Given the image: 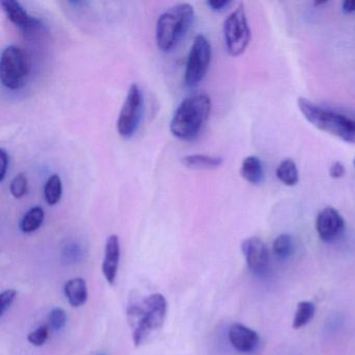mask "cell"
Instances as JSON below:
<instances>
[{
    "mask_svg": "<svg viewBox=\"0 0 355 355\" xmlns=\"http://www.w3.org/2000/svg\"><path fill=\"white\" fill-rule=\"evenodd\" d=\"M276 176L286 186L293 187L298 184L299 172L296 164L292 159H284L278 165Z\"/></svg>",
    "mask_w": 355,
    "mask_h": 355,
    "instance_id": "18",
    "label": "cell"
},
{
    "mask_svg": "<svg viewBox=\"0 0 355 355\" xmlns=\"http://www.w3.org/2000/svg\"><path fill=\"white\" fill-rule=\"evenodd\" d=\"M194 8L190 3H180L164 12L157 22L155 41L163 53H170L186 36L194 19Z\"/></svg>",
    "mask_w": 355,
    "mask_h": 355,
    "instance_id": "4",
    "label": "cell"
},
{
    "mask_svg": "<svg viewBox=\"0 0 355 355\" xmlns=\"http://www.w3.org/2000/svg\"><path fill=\"white\" fill-rule=\"evenodd\" d=\"M315 230L322 241L334 242L344 232L345 221L336 209L327 207L318 214Z\"/></svg>",
    "mask_w": 355,
    "mask_h": 355,
    "instance_id": "10",
    "label": "cell"
},
{
    "mask_svg": "<svg viewBox=\"0 0 355 355\" xmlns=\"http://www.w3.org/2000/svg\"><path fill=\"white\" fill-rule=\"evenodd\" d=\"M16 296H17V292L12 288L3 291L0 294V317L3 318L7 311H9L10 307L15 301Z\"/></svg>",
    "mask_w": 355,
    "mask_h": 355,
    "instance_id": "26",
    "label": "cell"
},
{
    "mask_svg": "<svg viewBox=\"0 0 355 355\" xmlns=\"http://www.w3.org/2000/svg\"><path fill=\"white\" fill-rule=\"evenodd\" d=\"M66 322H67V315L61 307H55L49 313V324L55 331L61 330L65 326Z\"/></svg>",
    "mask_w": 355,
    "mask_h": 355,
    "instance_id": "24",
    "label": "cell"
},
{
    "mask_svg": "<svg viewBox=\"0 0 355 355\" xmlns=\"http://www.w3.org/2000/svg\"><path fill=\"white\" fill-rule=\"evenodd\" d=\"M228 340L239 352H252L259 346V336L254 330L243 324H232L228 329Z\"/></svg>",
    "mask_w": 355,
    "mask_h": 355,
    "instance_id": "11",
    "label": "cell"
},
{
    "mask_svg": "<svg viewBox=\"0 0 355 355\" xmlns=\"http://www.w3.org/2000/svg\"><path fill=\"white\" fill-rule=\"evenodd\" d=\"M211 60V46L203 35L195 37L191 46L184 71V84L189 88L196 87L207 76Z\"/></svg>",
    "mask_w": 355,
    "mask_h": 355,
    "instance_id": "7",
    "label": "cell"
},
{
    "mask_svg": "<svg viewBox=\"0 0 355 355\" xmlns=\"http://www.w3.org/2000/svg\"><path fill=\"white\" fill-rule=\"evenodd\" d=\"M167 315V301L162 294H153L142 299H132L128 305V319L132 330V340L137 347L145 342L149 334L159 329Z\"/></svg>",
    "mask_w": 355,
    "mask_h": 355,
    "instance_id": "2",
    "label": "cell"
},
{
    "mask_svg": "<svg viewBox=\"0 0 355 355\" xmlns=\"http://www.w3.org/2000/svg\"><path fill=\"white\" fill-rule=\"evenodd\" d=\"M345 172H346V170H345L344 165H343L340 162H334V163L330 166L329 174L334 180L342 178L343 176L345 175Z\"/></svg>",
    "mask_w": 355,
    "mask_h": 355,
    "instance_id": "28",
    "label": "cell"
},
{
    "mask_svg": "<svg viewBox=\"0 0 355 355\" xmlns=\"http://www.w3.org/2000/svg\"><path fill=\"white\" fill-rule=\"evenodd\" d=\"M353 165H354V167H355V159H354V161H353Z\"/></svg>",
    "mask_w": 355,
    "mask_h": 355,
    "instance_id": "31",
    "label": "cell"
},
{
    "mask_svg": "<svg viewBox=\"0 0 355 355\" xmlns=\"http://www.w3.org/2000/svg\"><path fill=\"white\" fill-rule=\"evenodd\" d=\"M343 12L346 14L355 13V0H346L342 3Z\"/></svg>",
    "mask_w": 355,
    "mask_h": 355,
    "instance_id": "30",
    "label": "cell"
},
{
    "mask_svg": "<svg viewBox=\"0 0 355 355\" xmlns=\"http://www.w3.org/2000/svg\"><path fill=\"white\" fill-rule=\"evenodd\" d=\"M315 311V307L313 303L309 302V301L299 302L297 305L294 320H293V327L295 329H299V328L307 325L313 319Z\"/></svg>",
    "mask_w": 355,
    "mask_h": 355,
    "instance_id": "20",
    "label": "cell"
},
{
    "mask_svg": "<svg viewBox=\"0 0 355 355\" xmlns=\"http://www.w3.org/2000/svg\"><path fill=\"white\" fill-rule=\"evenodd\" d=\"M182 163L190 169H217L223 164V157L207 155H189L182 157Z\"/></svg>",
    "mask_w": 355,
    "mask_h": 355,
    "instance_id": "16",
    "label": "cell"
},
{
    "mask_svg": "<svg viewBox=\"0 0 355 355\" xmlns=\"http://www.w3.org/2000/svg\"><path fill=\"white\" fill-rule=\"evenodd\" d=\"M207 5L213 11L220 12L223 11L228 6L232 5V1H230V0H209V1H207Z\"/></svg>",
    "mask_w": 355,
    "mask_h": 355,
    "instance_id": "29",
    "label": "cell"
},
{
    "mask_svg": "<svg viewBox=\"0 0 355 355\" xmlns=\"http://www.w3.org/2000/svg\"><path fill=\"white\" fill-rule=\"evenodd\" d=\"M32 70V60L26 49L16 45L6 47L0 57V80L9 90H19Z\"/></svg>",
    "mask_w": 355,
    "mask_h": 355,
    "instance_id": "5",
    "label": "cell"
},
{
    "mask_svg": "<svg viewBox=\"0 0 355 355\" xmlns=\"http://www.w3.org/2000/svg\"><path fill=\"white\" fill-rule=\"evenodd\" d=\"M64 294L72 307H80L88 300L86 280L80 277L68 280L64 286Z\"/></svg>",
    "mask_w": 355,
    "mask_h": 355,
    "instance_id": "14",
    "label": "cell"
},
{
    "mask_svg": "<svg viewBox=\"0 0 355 355\" xmlns=\"http://www.w3.org/2000/svg\"><path fill=\"white\" fill-rule=\"evenodd\" d=\"M45 213L44 209L41 207H34L28 209L24 214L22 219L20 220L19 227L24 234H31V232H36L44 221Z\"/></svg>",
    "mask_w": 355,
    "mask_h": 355,
    "instance_id": "17",
    "label": "cell"
},
{
    "mask_svg": "<svg viewBox=\"0 0 355 355\" xmlns=\"http://www.w3.org/2000/svg\"><path fill=\"white\" fill-rule=\"evenodd\" d=\"M297 105L311 125L344 142L355 144V112L319 105L303 97L298 98Z\"/></svg>",
    "mask_w": 355,
    "mask_h": 355,
    "instance_id": "1",
    "label": "cell"
},
{
    "mask_svg": "<svg viewBox=\"0 0 355 355\" xmlns=\"http://www.w3.org/2000/svg\"><path fill=\"white\" fill-rule=\"evenodd\" d=\"M49 327L47 325L40 326L38 329L35 331L31 332L28 334V340L31 344L34 346H42L46 343L47 338H49Z\"/></svg>",
    "mask_w": 355,
    "mask_h": 355,
    "instance_id": "25",
    "label": "cell"
},
{
    "mask_svg": "<svg viewBox=\"0 0 355 355\" xmlns=\"http://www.w3.org/2000/svg\"><path fill=\"white\" fill-rule=\"evenodd\" d=\"M82 257V247L76 243H70V244L66 245L63 251H62V259H63L64 263H68V265L78 263Z\"/></svg>",
    "mask_w": 355,
    "mask_h": 355,
    "instance_id": "23",
    "label": "cell"
},
{
    "mask_svg": "<svg viewBox=\"0 0 355 355\" xmlns=\"http://www.w3.org/2000/svg\"><path fill=\"white\" fill-rule=\"evenodd\" d=\"M99 355H105V354H99Z\"/></svg>",
    "mask_w": 355,
    "mask_h": 355,
    "instance_id": "32",
    "label": "cell"
},
{
    "mask_svg": "<svg viewBox=\"0 0 355 355\" xmlns=\"http://www.w3.org/2000/svg\"><path fill=\"white\" fill-rule=\"evenodd\" d=\"M119 236L112 234L107 238L105 244V259L103 263V273L110 284H114L117 277L120 261Z\"/></svg>",
    "mask_w": 355,
    "mask_h": 355,
    "instance_id": "13",
    "label": "cell"
},
{
    "mask_svg": "<svg viewBox=\"0 0 355 355\" xmlns=\"http://www.w3.org/2000/svg\"><path fill=\"white\" fill-rule=\"evenodd\" d=\"M63 195V184L58 174L49 176L44 187V197L49 205H55L61 200Z\"/></svg>",
    "mask_w": 355,
    "mask_h": 355,
    "instance_id": "19",
    "label": "cell"
},
{
    "mask_svg": "<svg viewBox=\"0 0 355 355\" xmlns=\"http://www.w3.org/2000/svg\"><path fill=\"white\" fill-rule=\"evenodd\" d=\"M223 34L226 49L230 55L239 57L245 53L250 42L251 32L243 3H240L226 18L224 21Z\"/></svg>",
    "mask_w": 355,
    "mask_h": 355,
    "instance_id": "6",
    "label": "cell"
},
{
    "mask_svg": "<svg viewBox=\"0 0 355 355\" xmlns=\"http://www.w3.org/2000/svg\"><path fill=\"white\" fill-rule=\"evenodd\" d=\"M211 110L209 95L195 94L187 97L174 112L170 123L172 135L184 141L196 138L209 120Z\"/></svg>",
    "mask_w": 355,
    "mask_h": 355,
    "instance_id": "3",
    "label": "cell"
},
{
    "mask_svg": "<svg viewBox=\"0 0 355 355\" xmlns=\"http://www.w3.org/2000/svg\"><path fill=\"white\" fill-rule=\"evenodd\" d=\"M241 175L246 182L259 184L263 180V167L261 159L254 155L247 157L241 166Z\"/></svg>",
    "mask_w": 355,
    "mask_h": 355,
    "instance_id": "15",
    "label": "cell"
},
{
    "mask_svg": "<svg viewBox=\"0 0 355 355\" xmlns=\"http://www.w3.org/2000/svg\"><path fill=\"white\" fill-rule=\"evenodd\" d=\"M247 266L253 274L263 276L269 270V249L265 243L257 236L245 239L241 245Z\"/></svg>",
    "mask_w": 355,
    "mask_h": 355,
    "instance_id": "9",
    "label": "cell"
},
{
    "mask_svg": "<svg viewBox=\"0 0 355 355\" xmlns=\"http://www.w3.org/2000/svg\"><path fill=\"white\" fill-rule=\"evenodd\" d=\"M0 159H1V170H0V182L5 180L9 168L10 157L5 148L0 149Z\"/></svg>",
    "mask_w": 355,
    "mask_h": 355,
    "instance_id": "27",
    "label": "cell"
},
{
    "mask_svg": "<svg viewBox=\"0 0 355 355\" xmlns=\"http://www.w3.org/2000/svg\"><path fill=\"white\" fill-rule=\"evenodd\" d=\"M10 191L15 198L20 199L28 192V178L24 173L18 174L10 184Z\"/></svg>",
    "mask_w": 355,
    "mask_h": 355,
    "instance_id": "22",
    "label": "cell"
},
{
    "mask_svg": "<svg viewBox=\"0 0 355 355\" xmlns=\"http://www.w3.org/2000/svg\"><path fill=\"white\" fill-rule=\"evenodd\" d=\"M1 7L10 21L26 32L36 30L41 26L40 20L31 16L21 3L15 0H3Z\"/></svg>",
    "mask_w": 355,
    "mask_h": 355,
    "instance_id": "12",
    "label": "cell"
},
{
    "mask_svg": "<svg viewBox=\"0 0 355 355\" xmlns=\"http://www.w3.org/2000/svg\"><path fill=\"white\" fill-rule=\"evenodd\" d=\"M143 112V94L138 85L132 84L128 89L117 121L118 134L124 139H130L136 134L140 125Z\"/></svg>",
    "mask_w": 355,
    "mask_h": 355,
    "instance_id": "8",
    "label": "cell"
},
{
    "mask_svg": "<svg viewBox=\"0 0 355 355\" xmlns=\"http://www.w3.org/2000/svg\"><path fill=\"white\" fill-rule=\"evenodd\" d=\"M294 250V242L288 234H280L273 242V251L279 259H286Z\"/></svg>",
    "mask_w": 355,
    "mask_h": 355,
    "instance_id": "21",
    "label": "cell"
}]
</instances>
